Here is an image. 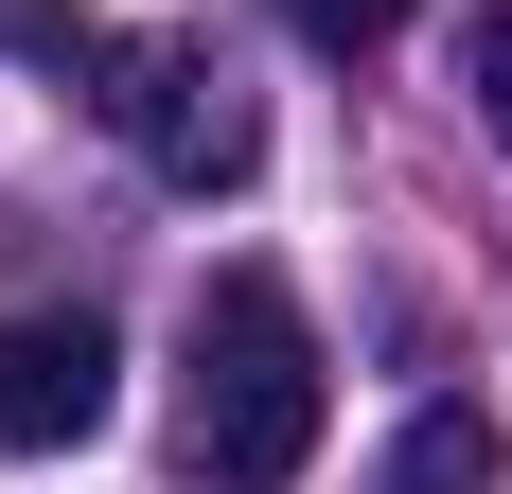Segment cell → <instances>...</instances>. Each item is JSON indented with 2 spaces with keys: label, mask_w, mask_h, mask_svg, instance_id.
Here are the masks:
<instances>
[{
  "label": "cell",
  "mask_w": 512,
  "mask_h": 494,
  "mask_svg": "<svg viewBox=\"0 0 512 494\" xmlns=\"http://www.w3.org/2000/svg\"><path fill=\"white\" fill-rule=\"evenodd\" d=\"M318 318L265 265H212V300H195V371H177V442H195V477L212 494H283L318 459Z\"/></svg>",
  "instance_id": "6da1fadb"
},
{
  "label": "cell",
  "mask_w": 512,
  "mask_h": 494,
  "mask_svg": "<svg viewBox=\"0 0 512 494\" xmlns=\"http://www.w3.org/2000/svg\"><path fill=\"white\" fill-rule=\"evenodd\" d=\"M89 106L124 124L142 177H177V195H248L265 177V106H248V71H230L212 36H106Z\"/></svg>",
  "instance_id": "7a4b0ae2"
},
{
  "label": "cell",
  "mask_w": 512,
  "mask_h": 494,
  "mask_svg": "<svg viewBox=\"0 0 512 494\" xmlns=\"http://www.w3.org/2000/svg\"><path fill=\"white\" fill-rule=\"evenodd\" d=\"M106 406H124L106 318H0V459H71Z\"/></svg>",
  "instance_id": "3957f363"
},
{
  "label": "cell",
  "mask_w": 512,
  "mask_h": 494,
  "mask_svg": "<svg viewBox=\"0 0 512 494\" xmlns=\"http://www.w3.org/2000/svg\"><path fill=\"white\" fill-rule=\"evenodd\" d=\"M389 494H495V424L477 406H424L407 442H389Z\"/></svg>",
  "instance_id": "277c9868"
},
{
  "label": "cell",
  "mask_w": 512,
  "mask_h": 494,
  "mask_svg": "<svg viewBox=\"0 0 512 494\" xmlns=\"http://www.w3.org/2000/svg\"><path fill=\"white\" fill-rule=\"evenodd\" d=\"M0 53H36V71H71V89L106 71V36H89V18H53V0H0Z\"/></svg>",
  "instance_id": "5b68a950"
},
{
  "label": "cell",
  "mask_w": 512,
  "mask_h": 494,
  "mask_svg": "<svg viewBox=\"0 0 512 494\" xmlns=\"http://www.w3.org/2000/svg\"><path fill=\"white\" fill-rule=\"evenodd\" d=\"M460 89H477V124L512 142V18H477V36H460Z\"/></svg>",
  "instance_id": "8992f818"
},
{
  "label": "cell",
  "mask_w": 512,
  "mask_h": 494,
  "mask_svg": "<svg viewBox=\"0 0 512 494\" xmlns=\"http://www.w3.org/2000/svg\"><path fill=\"white\" fill-rule=\"evenodd\" d=\"M283 18H301L318 53H371V36H389V18H407V0H283Z\"/></svg>",
  "instance_id": "52a82bcc"
}]
</instances>
